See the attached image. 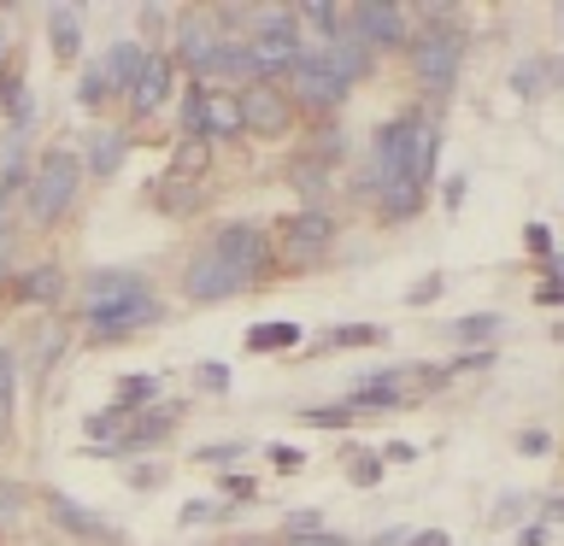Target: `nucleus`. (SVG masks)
<instances>
[{"label":"nucleus","instance_id":"obj_47","mask_svg":"<svg viewBox=\"0 0 564 546\" xmlns=\"http://www.w3.org/2000/svg\"><path fill=\"white\" fill-rule=\"evenodd\" d=\"M118 417H123V412L112 405V412H95V417L83 423V429H88V435H112V423H118Z\"/></svg>","mask_w":564,"mask_h":546},{"label":"nucleus","instance_id":"obj_1","mask_svg":"<svg viewBox=\"0 0 564 546\" xmlns=\"http://www.w3.org/2000/svg\"><path fill=\"white\" fill-rule=\"evenodd\" d=\"M83 194V165L77 148H42V159L30 165L24 200H30V223H59Z\"/></svg>","mask_w":564,"mask_h":546},{"label":"nucleus","instance_id":"obj_29","mask_svg":"<svg viewBox=\"0 0 564 546\" xmlns=\"http://www.w3.org/2000/svg\"><path fill=\"white\" fill-rule=\"evenodd\" d=\"M553 83V53H541V59H529V65H518L511 70V88L529 100V95H541V88Z\"/></svg>","mask_w":564,"mask_h":546},{"label":"nucleus","instance_id":"obj_7","mask_svg":"<svg viewBox=\"0 0 564 546\" xmlns=\"http://www.w3.org/2000/svg\"><path fill=\"white\" fill-rule=\"evenodd\" d=\"M241 100V130H253L259 141H282L294 123V100L282 95V83H247L236 88Z\"/></svg>","mask_w":564,"mask_h":546},{"label":"nucleus","instance_id":"obj_14","mask_svg":"<svg viewBox=\"0 0 564 546\" xmlns=\"http://www.w3.org/2000/svg\"><path fill=\"white\" fill-rule=\"evenodd\" d=\"M123 153H130V135H123V130H106V123H100V130L83 135L77 165H83V176H100V183H106V176L123 171Z\"/></svg>","mask_w":564,"mask_h":546},{"label":"nucleus","instance_id":"obj_25","mask_svg":"<svg viewBox=\"0 0 564 546\" xmlns=\"http://www.w3.org/2000/svg\"><path fill=\"white\" fill-rule=\"evenodd\" d=\"M300 341H306L300 324H253V329H247V347H253V352H289Z\"/></svg>","mask_w":564,"mask_h":546},{"label":"nucleus","instance_id":"obj_16","mask_svg":"<svg viewBox=\"0 0 564 546\" xmlns=\"http://www.w3.org/2000/svg\"><path fill=\"white\" fill-rule=\"evenodd\" d=\"M312 53H317V65H324L335 83H347V88L370 77V53L352 42V35H341V42H329V47H312Z\"/></svg>","mask_w":564,"mask_h":546},{"label":"nucleus","instance_id":"obj_19","mask_svg":"<svg viewBox=\"0 0 564 546\" xmlns=\"http://www.w3.org/2000/svg\"><path fill=\"white\" fill-rule=\"evenodd\" d=\"M12 294L24 299V306H59V294H65V271H59V264H30V271L12 282Z\"/></svg>","mask_w":564,"mask_h":546},{"label":"nucleus","instance_id":"obj_52","mask_svg":"<svg viewBox=\"0 0 564 546\" xmlns=\"http://www.w3.org/2000/svg\"><path fill=\"white\" fill-rule=\"evenodd\" d=\"M130 488H159V470H153V465H141V470H130Z\"/></svg>","mask_w":564,"mask_h":546},{"label":"nucleus","instance_id":"obj_45","mask_svg":"<svg viewBox=\"0 0 564 546\" xmlns=\"http://www.w3.org/2000/svg\"><path fill=\"white\" fill-rule=\"evenodd\" d=\"M553 440H546V429H529V435H518V452H529V458H541Z\"/></svg>","mask_w":564,"mask_h":546},{"label":"nucleus","instance_id":"obj_43","mask_svg":"<svg viewBox=\"0 0 564 546\" xmlns=\"http://www.w3.org/2000/svg\"><path fill=\"white\" fill-rule=\"evenodd\" d=\"M271 465H276V470H289V476H294L300 465H306V452H300V447H271Z\"/></svg>","mask_w":564,"mask_h":546},{"label":"nucleus","instance_id":"obj_38","mask_svg":"<svg viewBox=\"0 0 564 546\" xmlns=\"http://www.w3.org/2000/svg\"><path fill=\"white\" fill-rule=\"evenodd\" d=\"M546 540H553V500H546V517L529 523L523 535H518V546H546Z\"/></svg>","mask_w":564,"mask_h":546},{"label":"nucleus","instance_id":"obj_55","mask_svg":"<svg viewBox=\"0 0 564 546\" xmlns=\"http://www.w3.org/2000/svg\"><path fill=\"white\" fill-rule=\"evenodd\" d=\"M229 546H276V540H229Z\"/></svg>","mask_w":564,"mask_h":546},{"label":"nucleus","instance_id":"obj_41","mask_svg":"<svg viewBox=\"0 0 564 546\" xmlns=\"http://www.w3.org/2000/svg\"><path fill=\"white\" fill-rule=\"evenodd\" d=\"M276 546H347L341 528H317V535H300V540H276Z\"/></svg>","mask_w":564,"mask_h":546},{"label":"nucleus","instance_id":"obj_20","mask_svg":"<svg viewBox=\"0 0 564 546\" xmlns=\"http://www.w3.org/2000/svg\"><path fill=\"white\" fill-rule=\"evenodd\" d=\"M153 206L165 211V218H188V211L206 206V188L188 183V176H159V183H153Z\"/></svg>","mask_w":564,"mask_h":546},{"label":"nucleus","instance_id":"obj_40","mask_svg":"<svg viewBox=\"0 0 564 546\" xmlns=\"http://www.w3.org/2000/svg\"><path fill=\"white\" fill-rule=\"evenodd\" d=\"M224 500H259L253 476H224Z\"/></svg>","mask_w":564,"mask_h":546},{"label":"nucleus","instance_id":"obj_53","mask_svg":"<svg viewBox=\"0 0 564 546\" xmlns=\"http://www.w3.org/2000/svg\"><path fill=\"white\" fill-rule=\"evenodd\" d=\"M12 511H18V488L0 482V517H12Z\"/></svg>","mask_w":564,"mask_h":546},{"label":"nucleus","instance_id":"obj_46","mask_svg":"<svg viewBox=\"0 0 564 546\" xmlns=\"http://www.w3.org/2000/svg\"><path fill=\"white\" fill-rule=\"evenodd\" d=\"M435 294H441V276H423V282H417V288L405 294V299H412V306H430Z\"/></svg>","mask_w":564,"mask_h":546},{"label":"nucleus","instance_id":"obj_13","mask_svg":"<svg viewBox=\"0 0 564 546\" xmlns=\"http://www.w3.org/2000/svg\"><path fill=\"white\" fill-rule=\"evenodd\" d=\"M171 88H176L171 53H165V47H148V65H141V77H135V88H130V112H135V118H153L159 106L171 100Z\"/></svg>","mask_w":564,"mask_h":546},{"label":"nucleus","instance_id":"obj_5","mask_svg":"<svg viewBox=\"0 0 564 546\" xmlns=\"http://www.w3.org/2000/svg\"><path fill=\"white\" fill-rule=\"evenodd\" d=\"M83 317H100V312H118V306H130V299L141 294H153V282L135 271V264H100V271H88L83 276Z\"/></svg>","mask_w":564,"mask_h":546},{"label":"nucleus","instance_id":"obj_44","mask_svg":"<svg viewBox=\"0 0 564 546\" xmlns=\"http://www.w3.org/2000/svg\"><path fill=\"white\" fill-rule=\"evenodd\" d=\"M218 517V505H206V500H188L183 505V528H194V523H212Z\"/></svg>","mask_w":564,"mask_h":546},{"label":"nucleus","instance_id":"obj_48","mask_svg":"<svg viewBox=\"0 0 564 546\" xmlns=\"http://www.w3.org/2000/svg\"><path fill=\"white\" fill-rule=\"evenodd\" d=\"M7 264H12V223H7V211H0V276H7Z\"/></svg>","mask_w":564,"mask_h":546},{"label":"nucleus","instance_id":"obj_17","mask_svg":"<svg viewBox=\"0 0 564 546\" xmlns=\"http://www.w3.org/2000/svg\"><path fill=\"white\" fill-rule=\"evenodd\" d=\"M412 376V370H377V376H365L359 387L347 394V412H377V405H400V382Z\"/></svg>","mask_w":564,"mask_h":546},{"label":"nucleus","instance_id":"obj_23","mask_svg":"<svg viewBox=\"0 0 564 546\" xmlns=\"http://www.w3.org/2000/svg\"><path fill=\"white\" fill-rule=\"evenodd\" d=\"M241 135V100L236 95H212L206 100V123H200V141H236Z\"/></svg>","mask_w":564,"mask_h":546},{"label":"nucleus","instance_id":"obj_32","mask_svg":"<svg viewBox=\"0 0 564 546\" xmlns=\"http://www.w3.org/2000/svg\"><path fill=\"white\" fill-rule=\"evenodd\" d=\"M500 329H506V317H494V312H470V317H458V324H453L458 341H494Z\"/></svg>","mask_w":564,"mask_h":546},{"label":"nucleus","instance_id":"obj_54","mask_svg":"<svg viewBox=\"0 0 564 546\" xmlns=\"http://www.w3.org/2000/svg\"><path fill=\"white\" fill-rule=\"evenodd\" d=\"M370 546H405V528H388V535H377Z\"/></svg>","mask_w":564,"mask_h":546},{"label":"nucleus","instance_id":"obj_27","mask_svg":"<svg viewBox=\"0 0 564 546\" xmlns=\"http://www.w3.org/2000/svg\"><path fill=\"white\" fill-rule=\"evenodd\" d=\"M159 400V376L153 370H130V376L118 382V412H135V405H153Z\"/></svg>","mask_w":564,"mask_h":546},{"label":"nucleus","instance_id":"obj_10","mask_svg":"<svg viewBox=\"0 0 564 546\" xmlns=\"http://www.w3.org/2000/svg\"><path fill=\"white\" fill-rule=\"evenodd\" d=\"M335 236H341V218L329 206H300L282 218V247L289 253H329Z\"/></svg>","mask_w":564,"mask_h":546},{"label":"nucleus","instance_id":"obj_11","mask_svg":"<svg viewBox=\"0 0 564 546\" xmlns=\"http://www.w3.org/2000/svg\"><path fill=\"white\" fill-rule=\"evenodd\" d=\"M224 35L212 30V18L206 12H183L176 18V47H171V65H188L194 70V83H206V70H212V53H218Z\"/></svg>","mask_w":564,"mask_h":546},{"label":"nucleus","instance_id":"obj_22","mask_svg":"<svg viewBox=\"0 0 564 546\" xmlns=\"http://www.w3.org/2000/svg\"><path fill=\"white\" fill-rule=\"evenodd\" d=\"M212 77H224V83H259L253 77V47L247 42H236V35H229V42H218V53H212V70H206V83Z\"/></svg>","mask_w":564,"mask_h":546},{"label":"nucleus","instance_id":"obj_39","mask_svg":"<svg viewBox=\"0 0 564 546\" xmlns=\"http://www.w3.org/2000/svg\"><path fill=\"white\" fill-rule=\"evenodd\" d=\"M194 382L212 387V394H224V387H229V370H224V364H194Z\"/></svg>","mask_w":564,"mask_h":546},{"label":"nucleus","instance_id":"obj_28","mask_svg":"<svg viewBox=\"0 0 564 546\" xmlns=\"http://www.w3.org/2000/svg\"><path fill=\"white\" fill-rule=\"evenodd\" d=\"M370 341H388V335L377 324H329L324 335H317V347H370Z\"/></svg>","mask_w":564,"mask_h":546},{"label":"nucleus","instance_id":"obj_12","mask_svg":"<svg viewBox=\"0 0 564 546\" xmlns=\"http://www.w3.org/2000/svg\"><path fill=\"white\" fill-rule=\"evenodd\" d=\"M247 47H253V77H259V83L294 77L300 53H306V42H300V30H276V35H247Z\"/></svg>","mask_w":564,"mask_h":546},{"label":"nucleus","instance_id":"obj_3","mask_svg":"<svg viewBox=\"0 0 564 546\" xmlns=\"http://www.w3.org/2000/svg\"><path fill=\"white\" fill-rule=\"evenodd\" d=\"M347 35L365 53L412 47V12H405L400 0H359V7H347Z\"/></svg>","mask_w":564,"mask_h":546},{"label":"nucleus","instance_id":"obj_49","mask_svg":"<svg viewBox=\"0 0 564 546\" xmlns=\"http://www.w3.org/2000/svg\"><path fill=\"white\" fill-rule=\"evenodd\" d=\"M241 447H247V440H224V447H200L194 458H212V465H218V458H236Z\"/></svg>","mask_w":564,"mask_h":546},{"label":"nucleus","instance_id":"obj_4","mask_svg":"<svg viewBox=\"0 0 564 546\" xmlns=\"http://www.w3.org/2000/svg\"><path fill=\"white\" fill-rule=\"evenodd\" d=\"M247 288H253V282H247L229 259L212 253V247H200V253L188 259V271H183V294L194 299V306H224V299H236Z\"/></svg>","mask_w":564,"mask_h":546},{"label":"nucleus","instance_id":"obj_8","mask_svg":"<svg viewBox=\"0 0 564 546\" xmlns=\"http://www.w3.org/2000/svg\"><path fill=\"white\" fill-rule=\"evenodd\" d=\"M294 106H306V112H317V118H329V112H341L347 106V83H335L324 65H317V53L306 47L300 53V65H294V77H289V88H282Z\"/></svg>","mask_w":564,"mask_h":546},{"label":"nucleus","instance_id":"obj_51","mask_svg":"<svg viewBox=\"0 0 564 546\" xmlns=\"http://www.w3.org/2000/svg\"><path fill=\"white\" fill-rule=\"evenodd\" d=\"M541 306H558V271L546 264V282H541Z\"/></svg>","mask_w":564,"mask_h":546},{"label":"nucleus","instance_id":"obj_42","mask_svg":"<svg viewBox=\"0 0 564 546\" xmlns=\"http://www.w3.org/2000/svg\"><path fill=\"white\" fill-rule=\"evenodd\" d=\"M529 253H541L546 264H553V229L546 223H529Z\"/></svg>","mask_w":564,"mask_h":546},{"label":"nucleus","instance_id":"obj_50","mask_svg":"<svg viewBox=\"0 0 564 546\" xmlns=\"http://www.w3.org/2000/svg\"><path fill=\"white\" fill-rule=\"evenodd\" d=\"M405 546H453L441 528H423V535H405Z\"/></svg>","mask_w":564,"mask_h":546},{"label":"nucleus","instance_id":"obj_9","mask_svg":"<svg viewBox=\"0 0 564 546\" xmlns=\"http://www.w3.org/2000/svg\"><path fill=\"white\" fill-rule=\"evenodd\" d=\"M159 317H165V306H159V294H141V299H130V306H118V312L88 317V341H95V347H123L130 335L153 329Z\"/></svg>","mask_w":564,"mask_h":546},{"label":"nucleus","instance_id":"obj_18","mask_svg":"<svg viewBox=\"0 0 564 546\" xmlns=\"http://www.w3.org/2000/svg\"><path fill=\"white\" fill-rule=\"evenodd\" d=\"M141 65H148V42H112L106 47V83H112V95H130L135 77H141Z\"/></svg>","mask_w":564,"mask_h":546},{"label":"nucleus","instance_id":"obj_24","mask_svg":"<svg viewBox=\"0 0 564 546\" xmlns=\"http://www.w3.org/2000/svg\"><path fill=\"white\" fill-rule=\"evenodd\" d=\"M294 18H300V24H306L324 47L347 35V7H329V0H306V7H294Z\"/></svg>","mask_w":564,"mask_h":546},{"label":"nucleus","instance_id":"obj_2","mask_svg":"<svg viewBox=\"0 0 564 546\" xmlns=\"http://www.w3.org/2000/svg\"><path fill=\"white\" fill-rule=\"evenodd\" d=\"M465 70V24H423V35L412 42V77L423 95H447Z\"/></svg>","mask_w":564,"mask_h":546},{"label":"nucleus","instance_id":"obj_34","mask_svg":"<svg viewBox=\"0 0 564 546\" xmlns=\"http://www.w3.org/2000/svg\"><path fill=\"white\" fill-rule=\"evenodd\" d=\"M200 165H206V141L183 135V148H176V165H171V176H188V171H200Z\"/></svg>","mask_w":564,"mask_h":546},{"label":"nucleus","instance_id":"obj_6","mask_svg":"<svg viewBox=\"0 0 564 546\" xmlns=\"http://www.w3.org/2000/svg\"><path fill=\"white\" fill-rule=\"evenodd\" d=\"M212 253H218V259H229V264H236V271L247 276V282H259L264 271H271V253H276V247H271V236H264V229L259 223H218V229H212Z\"/></svg>","mask_w":564,"mask_h":546},{"label":"nucleus","instance_id":"obj_33","mask_svg":"<svg viewBox=\"0 0 564 546\" xmlns=\"http://www.w3.org/2000/svg\"><path fill=\"white\" fill-rule=\"evenodd\" d=\"M324 528V511H312V505H300V511H289L282 517V540H300V535H317Z\"/></svg>","mask_w":564,"mask_h":546},{"label":"nucleus","instance_id":"obj_31","mask_svg":"<svg viewBox=\"0 0 564 546\" xmlns=\"http://www.w3.org/2000/svg\"><path fill=\"white\" fill-rule=\"evenodd\" d=\"M106 100H112V83H106V70H100V65H88V70H83V83H77V106H83V112H100Z\"/></svg>","mask_w":564,"mask_h":546},{"label":"nucleus","instance_id":"obj_37","mask_svg":"<svg viewBox=\"0 0 564 546\" xmlns=\"http://www.w3.org/2000/svg\"><path fill=\"white\" fill-rule=\"evenodd\" d=\"M59 347H65L59 329H42V335H35V370H47L53 359H59Z\"/></svg>","mask_w":564,"mask_h":546},{"label":"nucleus","instance_id":"obj_36","mask_svg":"<svg viewBox=\"0 0 564 546\" xmlns=\"http://www.w3.org/2000/svg\"><path fill=\"white\" fill-rule=\"evenodd\" d=\"M306 423H317V429H347V423H352V412H347V405H312V412H306Z\"/></svg>","mask_w":564,"mask_h":546},{"label":"nucleus","instance_id":"obj_15","mask_svg":"<svg viewBox=\"0 0 564 546\" xmlns=\"http://www.w3.org/2000/svg\"><path fill=\"white\" fill-rule=\"evenodd\" d=\"M47 517H53V528H65V535H77V540H118V528L106 523L100 511L77 505L70 493H47Z\"/></svg>","mask_w":564,"mask_h":546},{"label":"nucleus","instance_id":"obj_21","mask_svg":"<svg viewBox=\"0 0 564 546\" xmlns=\"http://www.w3.org/2000/svg\"><path fill=\"white\" fill-rule=\"evenodd\" d=\"M47 42H53V59L70 65L83 53V7H53L47 12Z\"/></svg>","mask_w":564,"mask_h":546},{"label":"nucleus","instance_id":"obj_35","mask_svg":"<svg viewBox=\"0 0 564 546\" xmlns=\"http://www.w3.org/2000/svg\"><path fill=\"white\" fill-rule=\"evenodd\" d=\"M352 482H359V488H377L382 482V452H359V458H352Z\"/></svg>","mask_w":564,"mask_h":546},{"label":"nucleus","instance_id":"obj_26","mask_svg":"<svg viewBox=\"0 0 564 546\" xmlns=\"http://www.w3.org/2000/svg\"><path fill=\"white\" fill-rule=\"evenodd\" d=\"M206 100H212L206 83H188L183 95H176V123H183V135H194V141H200V123H206Z\"/></svg>","mask_w":564,"mask_h":546},{"label":"nucleus","instance_id":"obj_30","mask_svg":"<svg viewBox=\"0 0 564 546\" xmlns=\"http://www.w3.org/2000/svg\"><path fill=\"white\" fill-rule=\"evenodd\" d=\"M12 405H18V359H12V347L0 341V429L12 423Z\"/></svg>","mask_w":564,"mask_h":546}]
</instances>
